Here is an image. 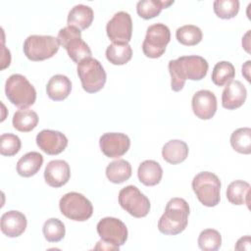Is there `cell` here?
I'll use <instances>...</instances> for the list:
<instances>
[{
    "label": "cell",
    "mask_w": 251,
    "mask_h": 251,
    "mask_svg": "<svg viewBox=\"0 0 251 251\" xmlns=\"http://www.w3.org/2000/svg\"><path fill=\"white\" fill-rule=\"evenodd\" d=\"M171 75V88L174 91H180L186 79L201 80L207 75L209 64L201 56H181L171 60L168 65Z\"/></svg>",
    "instance_id": "6da1fadb"
},
{
    "label": "cell",
    "mask_w": 251,
    "mask_h": 251,
    "mask_svg": "<svg viewBox=\"0 0 251 251\" xmlns=\"http://www.w3.org/2000/svg\"><path fill=\"white\" fill-rule=\"evenodd\" d=\"M189 212V205L183 198H172L158 222L159 231L166 235H176L182 232L187 226Z\"/></svg>",
    "instance_id": "7a4b0ae2"
},
{
    "label": "cell",
    "mask_w": 251,
    "mask_h": 251,
    "mask_svg": "<svg viewBox=\"0 0 251 251\" xmlns=\"http://www.w3.org/2000/svg\"><path fill=\"white\" fill-rule=\"evenodd\" d=\"M5 94L9 101L25 109L34 104L36 100V90L27 78L20 74L11 75L5 83Z\"/></svg>",
    "instance_id": "3957f363"
},
{
    "label": "cell",
    "mask_w": 251,
    "mask_h": 251,
    "mask_svg": "<svg viewBox=\"0 0 251 251\" xmlns=\"http://www.w3.org/2000/svg\"><path fill=\"white\" fill-rule=\"evenodd\" d=\"M192 189L200 201L206 207H215L221 199V180L211 172H201L192 179Z\"/></svg>",
    "instance_id": "277c9868"
},
{
    "label": "cell",
    "mask_w": 251,
    "mask_h": 251,
    "mask_svg": "<svg viewBox=\"0 0 251 251\" xmlns=\"http://www.w3.org/2000/svg\"><path fill=\"white\" fill-rule=\"evenodd\" d=\"M76 72L83 90L88 93L98 92L106 83V72L97 59L89 57L82 60L77 64Z\"/></svg>",
    "instance_id": "5b68a950"
},
{
    "label": "cell",
    "mask_w": 251,
    "mask_h": 251,
    "mask_svg": "<svg viewBox=\"0 0 251 251\" xmlns=\"http://www.w3.org/2000/svg\"><path fill=\"white\" fill-rule=\"evenodd\" d=\"M60 42L52 35L32 34L24 42V53L30 61H43L53 57L59 50Z\"/></svg>",
    "instance_id": "8992f818"
},
{
    "label": "cell",
    "mask_w": 251,
    "mask_h": 251,
    "mask_svg": "<svg viewBox=\"0 0 251 251\" xmlns=\"http://www.w3.org/2000/svg\"><path fill=\"white\" fill-rule=\"evenodd\" d=\"M59 208L65 217L75 222H84L93 214L91 202L81 193L75 191L66 193L60 199Z\"/></svg>",
    "instance_id": "52a82bcc"
},
{
    "label": "cell",
    "mask_w": 251,
    "mask_h": 251,
    "mask_svg": "<svg viewBox=\"0 0 251 251\" xmlns=\"http://www.w3.org/2000/svg\"><path fill=\"white\" fill-rule=\"evenodd\" d=\"M58 40L68 52L69 57L76 64L91 57L89 46L81 38V31L75 26H65L58 32Z\"/></svg>",
    "instance_id": "ba28073f"
},
{
    "label": "cell",
    "mask_w": 251,
    "mask_h": 251,
    "mask_svg": "<svg viewBox=\"0 0 251 251\" xmlns=\"http://www.w3.org/2000/svg\"><path fill=\"white\" fill-rule=\"evenodd\" d=\"M170 40L171 31L166 25L162 23L151 25L146 30V35L142 43V51L148 58H160L165 53Z\"/></svg>",
    "instance_id": "9c48e42d"
},
{
    "label": "cell",
    "mask_w": 251,
    "mask_h": 251,
    "mask_svg": "<svg viewBox=\"0 0 251 251\" xmlns=\"http://www.w3.org/2000/svg\"><path fill=\"white\" fill-rule=\"evenodd\" d=\"M119 204L134 218H143L150 211L149 199L134 185H127L119 192Z\"/></svg>",
    "instance_id": "30bf717a"
},
{
    "label": "cell",
    "mask_w": 251,
    "mask_h": 251,
    "mask_svg": "<svg viewBox=\"0 0 251 251\" xmlns=\"http://www.w3.org/2000/svg\"><path fill=\"white\" fill-rule=\"evenodd\" d=\"M97 232L103 241L112 245L116 250L124 245L127 239V227L119 219L106 217L101 219L97 224Z\"/></svg>",
    "instance_id": "8fae6325"
},
{
    "label": "cell",
    "mask_w": 251,
    "mask_h": 251,
    "mask_svg": "<svg viewBox=\"0 0 251 251\" xmlns=\"http://www.w3.org/2000/svg\"><path fill=\"white\" fill-rule=\"evenodd\" d=\"M106 32L113 43H128L132 35V21L128 13L120 11L107 23Z\"/></svg>",
    "instance_id": "7c38bea8"
},
{
    "label": "cell",
    "mask_w": 251,
    "mask_h": 251,
    "mask_svg": "<svg viewBox=\"0 0 251 251\" xmlns=\"http://www.w3.org/2000/svg\"><path fill=\"white\" fill-rule=\"evenodd\" d=\"M99 146L106 157L120 158L128 151L130 139L122 132H107L101 135Z\"/></svg>",
    "instance_id": "4fadbf2b"
},
{
    "label": "cell",
    "mask_w": 251,
    "mask_h": 251,
    "mask_svg": "<svg viewBox=\"0 0 251 251\" xmlns=\"http://www.w3.org/2000/svg\"><path fill=\"white\" fill-rule=\"evenodd\" d=\"M191 107L197 118L201 120H210L217 112V97L210 90H198L192 97Z\"/></svg>",
    "instance_id": "5bb4252c"
},
{
    "label": "cell",
    "mask_w": 251,
    "mask_h": 251,
    "mask_svg": "<svg viewBox=\"0 0 251 251\" xmlns=\"http://www.w3.org/2000/svg\"><path fill=\"white\" fill-rule=\"evenodd\" d=\"M36 144L48 155H58L68 146V138L58 130L43 129L36 135Z\"/></svg>",
    "instance_id": "9a60e30c"
},
{
    "label": "cell",
    "mask_w": 251,
    "mask_h": 251,
    "mask_svg": "<svg viewBox=\"0 0 251 251\" xmlns=\"http://www.w3.org/2000/svg\"><path fill=\"white\" fill-rule=\"evenodd\" d=\"M71 177L69 164L64 160L50 161L44 170L45 182L51 187H61L65 185Z\"/></svg>",
    "instance_id": "2e32d148"
},
{
    "label": "cell",
    "mask_w": 251,
    "mask_h": 251,
    "mask_svg": "<svg viewBox=\"0 0 251 251\" xmlns=\"http://www.w3.org/2000/svg\"><path fill=\"white\" fill-rule=\"evenodd\" d=\"M247 97V90L239 80H231L226 84L222 93V105L227 110L241 107Z\"/></svg>",
    "instance_id": "e0dca14e"
},
{
    "label": "cell",
    "mask_w": 251,
    "mask_h": 251,
    "mask_svg": "<svg viewBox=\"0 0 251 251\" xmlns=\"http://www.w3.org/2000/svg\"><path fill=\"white\" fill-rule=\"evenodd\" d=\"M27 221L25 216L19 211H8L1 217V231L8 237H18L26 228Z\"/></svg>",
    "instance_id": "ac0fdd59"
},
{
    "label": "cell",
    "mask_w": 251,
    "mask_h": 251,
    "mask_svg": "<svg viewBox=\"0 0 251 251\" xmlns=\"http://www.w3.org/2000/svg\"><path fill=\"white\" fill-rule=\"evenodd\" d=\"M72 91V81L64 75H53L46 85V93L48 97L54 101H62L66 99Z\"/></svg>",
    "instance_id": "d6986e66"
},
{
    "label": "cell",
    "mask_w": 251,
    "mask_h": 251,
    "mask_svg": "<svg viewBox=\"0 0 251 251\" xmlns=\"http://www.w3.org/2000/svg\"><path fill=\"white\" fill-rule=\"evenodd\" d=\"M137 176L140 182L144 185L154 186L161 181L163 169L158 162L154 160H145L138 167Z\"/></svg>",
    "instance_id": "ffe728a7"
},
{
    "label": "cell",
    "mask_w": 251,
    "mask_h": 251,
    "mask_svg": "<svg viewBox=\"0 0 251 251\" xmlns=\"http://www.w3.org/2000/svg\"><path fill=\"white\" fill-rule=\"evenodd\" d=\"M94 13L92 8L87 5L78 4L74 6L69 12L67 23L70 26H75L79 30L85 29L93 22Z\"/></svg>",
    "instance_id": "44dd1931"
},
{
    "label": "cell",
    "mask_w": 251,
    "mask_h": 251,
    "mask_svg": "<svg viewBox=\"0 0 251 251\" xmlns=\"http://www.w3.org/2000/svg\"><path fill=\"white\" fill-rule=\"evenodd\" d=\"M187 144L179 139L168 141L162 148L163 159L172 165H176L183 162L188 156Z\"/></svg>",
    "instance_id": "7402d4cb"
},
{
    "label": "cell",
    "mask_w": 251,
    "mask_h": 251,
    "mask_svg": "<svg viewBox=\"0 0 251 251\" xmlns=\"http://www.w3.org/2000/svg\"><path fill=\"white\" fill-rule=\"evenodd\" d=\"M43 164V156L35 151L25 154L17 163V173L24 177L34 176Z\"/></svg>",
    "instance_id": "603a6c76"
},
{
    "label": "cell",
    "mask_w": 251,
    "mask_h": 251,
    "mask_svg": "<svg viewBox=\"0 0 251 251\" xmlns=\"http://www.w3.org/2000/svg\"><path fill=\"white\" fill-rule=\"evenodd\" d=\"M250 184L244 180H233L226 188V198L233 205L246 204L249 208Z\"/></svg>",
    "instance_id": "cb8c5ba5"
},
{
    "label": "cell",
    "mask_w": 251,
    "mask_h": 251,
    "mask_svg": "<svg viewBox=\"0 0 251 251\" xmlns=\"http://www.w3.org/2000/svg\"><path fill=\"white\" fill-rule=\"evenodd\" d=\"M107 178L116 184L123 183L131 176V166L124 159L111 162L106 168Z\"/></svg>",
    "instance_id": "d4e9b609"
},
{
    "label": "cell",
    "mask_w": 251,
    "mask_h": 251,
    "mask_svg": "<svg viewBox=\"0 0 251 251\" xmlns=\"http://www.w3.org/2000/svg\"><path fill=\"white\" fill-rule=\"evenodd\" d=\"M174 0H141L136 4L137 14L144 20L157 17L163 9L174 4Z\"/></svg>",
    "instance_id": "484cf974"
},
{
    "label": "cell",
    "mask_w": 251,
    "mask_h": 251,
    "mask_svg": "<svg viewBox=\"0 0 251 251\" xmlns=\"http://www.w3.org/2000/svg\"><path fill=\"white\" fill-rule=\"evenodd\" d=\"M13 126L22 132H28L34 129L38 124L37 114L29 109H20L13 117Z\"/></svg>",
    "instance_id": "4316f807"
},
{
    "label": "cell",
    "mask_w": 251,
    "mask_h": 251,
    "mask_svg": "<svg viewBox=\"0 0 251 251\" xmlns=\"http://www.w3.org/2000/svg\"><path fill=\"white\" fill-rule=\"evenodd\" d=\"M107 60L117 66L126 64L132 57V49L128 43H112L106 49Z\"/></svg>",
    "instance_id": "83f0119b"
},
{
    "label": "cell",
    "mask_w": 251,
    "mask_h": 251,
    "mask_svg": "<svg viewBox=\"0 0 251 251\" xmlns=\"http://www.w3.org/2000/svg\"><path fill=\"white\" fill-rule=\"evenodd\" d=\"M231 147L240 154L251 153V128L240 127L235 129L230 135Z\"/></svg>",
    "instance_id": "f1b7e54d"
},
{
    "label": "cell",
    "mask_w": 251,
    "mask_h": 251,
    "mask_svg": "<svg viewBox=\"0 0 251 251\" xmlns=\"http://www.w3.org/2000/svg\"><path fill=\"white\" fill-rule=\"evenodd\" d=\"M235 75V70L233 65L227 61L218 62L212 72V81L218 86H224L227 84Z\"/></svg>",
    "instance_id": "f546056e"
},
{
    "label": "cell",
    "mask_w": 251,
    "mask_h": 251,
    "mask_svg": "<svg viewBox=\"0 0 251 251\" xmlns=\"http://www.w3.org/2000/svg\"><path fill=\"white\" fill-rule=\"evenodd\" d=\"M176 37L182 45L194 46L202 40L203 34L202 30L197 25H185L176 29Z\"/></svg>",
    "instance_id": "4dcf8cb0"
},
{
    "label": "cell",
    "mask_w": 251,
    "mask_h": 251,
    "mask_svg": "<svg viewBox=\"0 0 251 251\" xmlns=\"http://www.w3.org/2000/svg\"><path fill=\"white\" fill-rule=\"evenodd\" d=\"M198 246L203 251H216L222 245L221 233L214 228H207L198 236Z\"/></svg>",
    "instance_id": "1f68e13d"
},
{
    "label": "cell",
    "mask_w": 251,
    "mask_h": 251,
    "mask_svg": "<svg viewBox=\"0 0 251 251\" xmlns=\"http://www.w3.org/2000/svg\"><path fill=\"white\" fill-rule=\"evenodd\" d=\"M42 231L47 241L59 242L64 238L66 233V228L62 221L56 218H51L44 223Z\"/></svg>",
    "instance_id": "d6a6232c"
},
{
    "label": "cell",
    "mask_w": 251,
    "mask_h": 251,
    "mask_svg": "<svg viewBox=\"0 0 251 251\" xmlns=\"http://www.w3.org/2000/svg\"><path fill=\"white\" fill-rule=\"evenodd\" d=\"M215 14L225 20L234 18L239 11L238 0H216L213 4Z\"/></svg>",
    "instance_id": "836d02e7"
},
{
    "label": "cell",
    "mask_w": 251,
    "mask_h": 251,
    "mask_svg": "<svg viewBox=\"0 0 251 251\" xmlns=\"http://www.w3.org/2000/svg\"><path fill=\"white\" fill-rule=\"evenodd\" d=\"M22 147L19 136L13 133H3L0 137V153L3 156H14Z\"/></svg>",
    "instance_id": "e575fe53"
},
{
    "label": "cell",
    "mask_w": 251,
    "mask_h": 251,
    "mask_svg": "<svg viewBox=\"0 0 251 251\" xmlns=\"http://www.w3.org/2000/svg\"><path fill=\"white\" fill-rule=\"evenodd\" d=\"M236 250H250V236H244L237 240L235 245Z\"/></svg>",
    "instance_id": "d590c367"
},
{
    "label": "cell",
    "mask_w": 251,
    "mask_h": 251,
    "mask_svg": "<svg viewBox=\"0 0 251 251\" xmlns=\"http://www.w3.org/2000/svg\"><path fill=\"white\" fill-rule=\"evenodd\" d=\"M94 249H102V250H116L115 247H113L112 245L106 243L105 241H103L102 239L100 241L97 242V245L94 247Z\"/></svg>",
    "instance_id": "8d00e7d4"
},
{
    "label": "cell",
    "mask_w": 251,
    "mask_h": 251,
    "mask_svg": "<svg viewBox=\"0 0 251 251\" xmlns=\"http://www.w3.org/2000/svg\"><path fill=\"white\" fill-rule=\"evenodd\" d=\"M250 61H247L243 66H242V75L245 76V78L250 81V75H249V70H250Z\"/></svg>",
    "instance_id": "74e56055"
},
{
    "label": "cell",
    "mask_w": 251,
    "mask_h": 251,
    "mask_svg": "<svg viewBox=\"0 0 251 251\" xmlns=\"http://www.w3.org/2000/svg\"><path fill=\"white\" fill-rule=\"evenodd\" d=\"M249 34H250V30H248L247 31V33L245 34V36L242 38V46L245 48V50L249 53L250 51H249Z\"/></svg>",
    "instance_id": "f35d334b"
}]
</instances>
